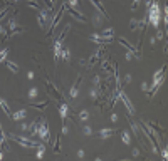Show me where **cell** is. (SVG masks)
<instances>
[{
    "label": "cell",
    "instance_id": "cell-21",
    "mask_svg": "<svg viewBox=\"0 0 168 161\" xmlns=\"http://www.w3.org/2000/svg\"><path fill=\"white\" fill-rule=\"evenodd\" d=\"M123 141H124L126 144H130V136H128V133H123Z\"/></svg>",
    "mask_w": 168,
    "mask_h": 161
},
{
    "label": "cell",
    "instance_id": "cell-23",
    "mask_svg": "<svg viewBox=\"0 0 168 161\" xmlns=\"http://www.w3.org/2000/svg\"><path fill=\"white\" fill-rule=\"evenodd\" d=\"M62 57L66 60H69V51H67V49H64V51H62Z\"/></svg>",
    "mask_w": 168,
    "mask_h": 161
},
{
    "label": "cell",
    "instance_id": "cell-2",
    "mask_svg": "<svg viewBox=\"0 0 168 161\" xmlns=\"http://www.w3.org/2000/svg\"><path fill=\"white\" fill-rule=\"evenodd\" d=\"M8 138H10V139H14V141H17V143L20 144L22 148H39V146H40V144L35 143V141H30V139H27V138H22V136H19V134H14V133H10V134H8Z\"/></svg>",
    "mask_w": 168,
    "mask_h": 161
},
{
    "label": "cell",
    "instance_id": "cell-5",
    "mask_svg": "<svg viewBox=\"0 0 168 161\" xmlns=\"http://www.w3.org/2000/svg\"><path fill=\"white\" fill-rule=\"evenodd\" d=\"M118 98H121V101L124 102V106L128 107V111H130L131 114H133V113H134V107H133V104H131V102H130V99H128V98H126V96H124V94H123V91H119V89H118Z\"/></svg>",
    "mask_w": 168,
    "mask_h": 161
},
{
    "label": "cell",
    "instance_id": "cell-13",
    "mask_svg": "<svg viewBox=\"0 0 168 161\" xmlns=\"http://www.w3.org/2000/svg\"><path fill=\"white\" fill-rule=\"evenodd\" d=\"M130 25H131V29L134 30V29H138L140 25H146V22H145V20H131Z\"/></svg>",
    "mask_w": 168,
    "mask_h": 161
},
{
    "label": "cell",
    "instance_id": "cell-12",
    "mask_svg": "<svg viewBox=\"0 0 168 161\" xmlns=\"http://www.w3.org/2000/svg\"><path fill=\"white\" fill-rule=\"evenodd\" d=\"M22 30H24L22 27H15V29H10V32H8L7 35H5V40H8V39L12 37V35H15V34H20Z\"/></svg>",
    "mask_w": 168,
    "mask_h": 161
},
{
    "label": "cell",
    "instance_id": "cell-14",
    "mask_svg": "<svg viewBox=\"0 0 168 161\" xmlns=\"http://www.w3.org/2000/svg\"><path fill=\"white\" fill-rule=\"evenodd\" d=\"M27 5H29V7H32V9H35V10H39V12L42 10L40 4H37V2H34V0H29V2H27Z\"/></svg>",
    "mask_w": 168,
    "mask_h": 161
},
{
    "label": "cell",
    "instance_id": "cell-4",
    "mask_svg": "<svg viewBox=\"0 0 168 161\" xmlns=\"http://www.w3.org/2000/svg\"><path fill=\"white\" fill-rule=\"evenodd\" d=\"M46 86H47V91H49V94L56 99V101H59V102H66V101H64V98L61 96V94H59V91L56 89L54 86H52V82H50L49 79H46Z\"/></svg>",
    "mask_w": 168,
    "mask_h": 161
},
{
    "label": "cell",
    "instance_id": "cell-7",
    "mask_svg": "<svg viewBox=\"0 0 168 161\" xmlns=\"http://www.w3.org/2000/svg\"><path fill=\"white\" fill-rule=\"evenodd\" d=\"M62 13H64V5H62V9H61V10H59V12H57V15H56V19H52V22H50V29H52V30H50V32H49V35L52 34V32H54L56 25H57V24H59V20H61V17H62Z\"/></svg>",
    "mask_w": 168,
    "mask_h": 161
},
{
    "label": "cell",
    "instance_id": "cell-20",
    "mask_svg": "<svg viewBox=\"0 0 168 161\" xmlns=\"http://www.w3.org/2000/svg\"><path fill=\"white\" fill-rule=\"evenodd\" d=\"M8 10H10V9H8V7H7V9H5V10H2V12H0V20H2V19H4V17H7Z\"/></svg>",
    "mask_w": 168,
    "mask_h": 161
},
{
    "label": "cell",
    "instance_id": "cell-10",
    "mask_svg": "<svg viewBox=\"0 0 168 161\" xmlns=\"http://www.w3.org/2000/svg\"><path fill=\"white\" fill-rule=\"evenodd\" d=\"M79 84H81V77H77V80L74 82V86H72V89H71V98H76L77 96V89H79Z\"/></svg>",
    "mask_w": 168,
    "mask_h": 161
},
{
    "label": "cell",
    "instance_id": "cell-19",
    "mask_svg": "<svg viewBox=\"0 0 168 161\" xmlns=\"http://www.w3.org/2000/svg\"><path fill=\"white\" fill-rule=\"evenodd\" d=\"M79 118L82 119V121H86V119L89 118V113H88V111H82V113H81V114H79Z\"/></svg>",
    "mask_w": 168,
    "mask_h": 161
},
{
    "label": "cell",
    "instance_id": "cell-6",
    "mask_svg": "<svg viewBox=\"0 0 168 161\" xmlns=\"http://www.w3.org/2000/svg\"><path fill=\"white\" fill-rule=\"evenodd\" d=\"M64 9H67V10H69V13H72V15H74V17L77 19V20H81V22H86V17H84V15H81L79 12H76V10L72 9V5H69V4H67V2H66V4H64Z\"/></svg>",
    "mask_w": 168,
    "mask_h": 161
},
{
    "label": "cell",
    "instance_id": "cell-16",
    "mask_svg": "<svg viewBox=\"0 0 168 161\" xmlns=\"http://www.w3.org/2000/svg\"><path fill=\"white\" fill-rule=\"evenodd\" d=\"M148 124H150V126L153 127V129H155L156 133H158V136H160V138H161V133H163V129H161L160 126H156V124H153V123H148Z\"/></svg>",
    "mask_w": 168,
    "mask_h": 161
},
{
    "label": "cell",
    "instance_id": "cell-17",
    "mask_svg": "<svg viewBox=\"0 0 168 161\" xmlns=\"http://www.w3.org/2000/svg\"><path fill=\"white\" fill-rule=\"evenodd\" d=\"M7 67L10 69V71H14V72H19V67H17V66H15L14 62H10V60L7 62Z\"/></svg>",
    "mask_w": 168,
    "mask_h": 161
},
{
    "label": "cell",
    "instance_id": "cell-8",
    "mask_svg": "<svg viewBox=\"0 0 168 161\" xmlns=\"http://www.w3.org/2000/svg\"><path fill=\"white\" fill-rule=\"evenodd\" d=\"M25 116H27V111L20 109V111H17V113H14V114H10V118H12L14 121H20V119L25 118Z\"/></svg>",
    "mask_w": 168,
    "mask_h": 161
},
{
    "label": "cell",
    "instance_id": "cell-11",
    "mask_svg": "<svg viewBox=\"0 0 168 161\" xmlns=\"http://www.w3.org/2000/svg\"><path fill=\"white\" fill-rule=\"evenodd\" d=\"M91 4H92V5H96V7H98V10H99V12L103 13L104 17H108V12H106V10H104V7L101 5V2H99V0H91Z\"/></svg>",
    "mask_w": 168,
    "mask_h": 161
},
{
    "label": "cell",
    "instance_id": "cell-9",
    "mask_svg": "<svg viewBox=\"0 0 168 161\" xmlns=\"http://www.w3.org/2000/svg\"><path fill=\"white\" fill-rule=\"evenodd\" d=\"M116 133V129H101V131L96 133L98 138H109L111 134H114Z\"/></svg>",
    "mask_w": 168,
    "mask_h": 161
},
{
    "label": "cell",
    "instance_id": "cell-26",
    "mask_svg": "<svg viewBox=\"0 0 168 161\" xmlns=\"http://www.w3.org/2000/svg\"><path fill=\"white\" fill-rule=\"evenodd\" d=\"M4 30H5V29H4V25H0V34H4Z\"/></svg>",
    "mask_w": 168,
    "mask_h": 161
},
{
    "label": "cell",
    "instance_id": "cell-3",
    "mask_svg": "<svg viewBox=\"0 0 168 161\" xmlns=\"http://www.w3.org/2000/svg\"><path fill=\"white\" fill-rule=\"evenodd\" d=\"M141 127H143V131H145V134H146V138L151 141V144H153V151H155V153H160V148H158L160 144H158V139L155 138V134H153L150 129H148V126H146L145 123H141Z\"/></svg>",
    "mask_w": 168,
    "mask_h": 161
},
{
    "label": "cell",
    "instance_id": "cell-22",
    "mask_svg": "<svg viewBox=\"0 0 168 161\" xmlns=\"http://www.w3.org/2000/svg\"><path fill=\"white\" fill-rule=\"evenodd\" d=\"M59 149H61V139L57 138V141H56V148H54V151H56V153H59Z\"/></svg>",
    "mask_w": 168,
    "mask_h": 161
},
{
    "label": "cell",
    "instance_id": "cell-1",
    "mask_svg": "<svg viewBox=\"0 0 168 161\" xmlns=\"http://www.w3.org/2000/svg\"><path fill=\"white\" fill-rule=\"evenodd\" d=\"M35 134L40 138V139H49L50 134H49V126H47L46 119L40 118L37 119V129H35Z\"/></svg>",
    "mask_w": 168,
    "mask_h": 161
},
{
    "label": "cell",
    "instance_id": "cell-15",
    "mask_svg": "<svg viewBox=\"0 0 168 161\" xmlns=\"http://www.w3.org/2000/svg\"><path fill=\"white\" fill-rule=\"evenodd\" d=\"M47 106V101H44L42 104H29V107H35V109H44Z\"/></svg>",
    "mask_w": 168,
    "mask_h": 161
},
{
    "label": "cell",
    "instance_id": "cell-25",
    "mask_svg": "<svg viewBox=\"0 0 168 161\" xmlns=\"http://www.w3.org/2000/svg\"><path fill=\"white\" fill-rule=\"evenodd\" d=\"M84 133H86V134H91V127L86 126V127H84Z\"/></svg>",
    "mask_w": 168,
    "mask_h": 161
},
{
    "label": "cell",
    "instance_id": "cell-24",
    "mask_svg": "<svg viewBox=\"0 0 168 161\" xmlns=\"http://www.w3.org/2000/svg\"><path fill=\"white\" fill-rule=\"evenodd\" d=\"M29 96H30V98H35V96H37V89H35V87H34V89H30Z\"/></svg>",
    "mask_w": 168,
    "mask_h": 161
},
{
    "label": "cell",
    "instance_id": "cell-18",
    "mask_svg": "<svg viewBox=\"0 0 168 161\" xmlns=\"http://www.w3.org/2000/svg\"><path fill=\"white\" fill-rule=\"evenodd\" d=\"M7 54H8V49H4V51L0 52V62L7 59Z\"/></svg>",
    "mask_w": 168,
    "mask_h": 161
}]
</instances>
